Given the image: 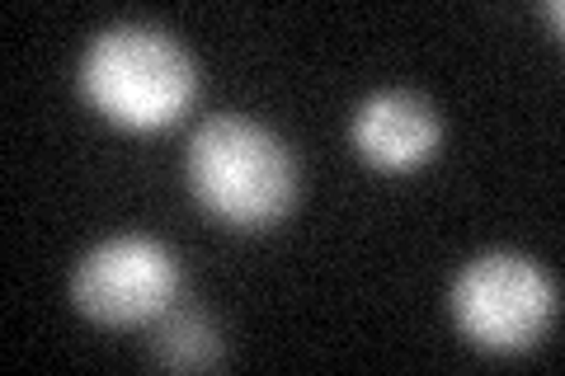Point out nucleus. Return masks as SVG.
<instances>
[{
	"instance_id": "7",
	"label": "nucleus",
	"mask_w": 565,
	"mask_h": 376,
	"mask_svg": "<svg viewBox=\"0 0 565 376\" xmlns=\"http://www.w3.org/2000/svg\"><path fill=\"white\" fill-rule=\"evenodd\" d=\"M537 14H542V20H552V24L561 29V14H565V10H561V0H546V6H537Z\"/></svg>"
},
{
	"instance_id": "2",
	"label": "nucleus",
	"mask_w": 565,
	"mask_h": 376,
	"mask_svg": "<svg viewBox=\"0 0 565 376\" xmlns=\"http://www.w3.org/2000/svg\"><path fill=\"white\" fill-rule=\"evenodd\" d=\"M184 174L199 207L232 230L274 226L297 198V160L288 141L241 114H217L193 128Z\"/></svg>"
},
{
	"instance_id": "4",
	"label": "nucleus",
	"mask_w": 565,
	"mask_h": 376,
	"mask_svg": "<svg viewBox=\"0 0 565 376\" xmlns=\"http://www.w3.org/2000/svg\"><path fill=\"white\" fill-rule=\"evenodd\" d=\"M180 297V259L151 236H109L71 273V301L104 330L156 325Z\"/></svg>"
},
{
	"instance_id": "3",
	"label": "nucleus",
	"mask_w": 565,
	"mask_h": 376,
	"mask_svg": "<svg viewBox=\"0 0 565 376\" xmlns=\"http://www.w3.org/2000/svg\"><path fill=\"white\" fill-rule=\"evenodd\" d=\"M452 320L486 353L537 348L556 320V278L537 259L490 249L457 268L448 292Z\"/></svg>"
},
{
	"instance_id": "1",
	"label": "nucleus",
	"mask_w": 565,
	"mask_h": 376,
	"mask_svg": "<svg viewBox=\"0 0 565 376\" xmlns=\"http://www.w3.org/2000/svg\"><path fill=\"white\" fill-rule=\"evenodd\" d=\"M81 95L122 132H161L193 109L199 66L166 29L109 24L81 57Z\"/></svg>"
},
{
	"instance_id": "5",
	"label": "nucleus",
	"mask_w": 565,
	"mask_h": 376,
	"mask_svg": "<svg viewBox=\"0 0 565 376\" xmlns=\"http://www.w3.org/2000/svg\"><path fill=\"white\" fill-rule=\"evenodd\" d=\"M349 137L367 165L386 174H411L429 165L444 147V118L415 89H377L353 109Z\"/></svg>"
},
{
	"instance_id": "6",
	"label": "nucleus",
	"mask_w": 565,
	"mask_h": 376,
	"mask_svg": "<svg viewBox=\"0 0 565 376\" xmlns=\"http://www.w3.org/2000/svg\"><path fill=\"white\" fill-rule=\"evenodd\" d=\"M151 357L161 367H174V372H207V367L222 363V334L203 311L170 307L161 320H156Z\"/></svg>"
}]
</instances>
